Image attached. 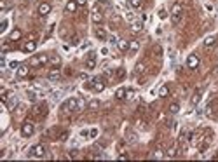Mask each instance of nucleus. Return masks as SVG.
<instances>
[{"instance_id": "nucleus-1", "label": "nucleus", "mask_w": 218, "mask_h": 162, "mask_svg": "<svg viewBox=\"0 0 218 162\" xmlns=\"http://www.w3.org/2000/svg\"><path fill=\"white\" fill-rule=\"evenodd\" d=\"M181 16H183V7H181V4H173V7H171V23L173 24H178L180 21H181Z\"/></svg>"}, {"instance_id": "nucleus-2", "label": "nucleus", "mask_w": 218, "mask_h": 162, "mask_svg": "<svg viewBox=\"0 0 218 162\" xmlns=\"http://www.w3.org/2000/svg\"><path fill=\"white\" fill-rule=\"evenodd\" d=\"M61 112H79V98H68L61 105Z\"/></svg>"}, {"instance_id": "nucleus-3", "label": "nucleus", "mask_w": 218, "mask_h": 162, "mask_svg": "<svg viewBox=\"0 0 218 162\" xmlns=\"http://www.w3.org/2000/svg\"><path fill=\"white\" fill-rule=\"evenodd\" d=\"M45 153H47V150H45V146L42 143L32 146V150H30V155H32V157H37V159H44Z\"/></svg>"}, {"instance_id": "nucleus-4", "label": "nucleus", "mask_w": 218, "mask_h": 162, "mask_svg": "<svg viewBox=\"0 0 218 162\" xmlns=\"http://www.w3.org/2000/svg\"><path fill=\"white\" fill-rule=\"evenodd\" d=\"M33 131H35V126H33V122H30V120H26V122L21 126V134H23L24 138L32 136V134H33Z\"/></svg>"}, {"instance_id": "nucleus-5", "label": "nucleus", "mask_w": 218, "mask_h": 162, "mask_svg": "<svg viewBox=\"0 0 218 162\" xmlns=\"http://www.w3.org/2000/svg\"><path fill=\"white\" fill-rule=\"evenodd\" d=\"M49 56H45V54H40V56H37V58H33L32 59V66H44V65H47L49 63Z\"/></svg>"}, {"instance_id": "nucleus-6", "label": "nucleus", "mask_w": 218, "mask_h": 162, "mask_svg": "<svg viewBox=\"0 0 218 162\" xmlns=\"http://www.w3.org/2000/svg\"><path fill=\"white\" fill-rule=\"evenodd\" d=\"M45 113H47V107L45 105H35V107L32 108V115L33 117H42Z\"/></svg>"}, {"instance_id": "nucleus-7", "label": "nucleus", "mask_w": 218, "mask_h": 162, "mask_svg": "<svg viewBox=\"0 0 218 162\" xmlns=\"http://www.w3.org/2000/svg\"><path fill=\"white\" fill-rule=\"evenodd\" d=\"M86 68L87 70H94L96 68V54L94 53H89L87 59H86Z\"/></svg>"}, {"instance_id": "nucleus-8", "label": "nucleus", "mask_w": 218, "mask_h": 162, "mask_svg": "<svg viewBox=\"0 0 218 162\" xmlns=\"http://www.w3.org/2000/svg\"><path fill=\"white\" fill-rule=\"evenodd\" d=\"M187 66H189V68H192V70H194V68H197V66H199V56H197V54H190V56H189V59H187Z\"/></svg>"}, {"instance_id": "nucleus-9", "label": "nucleus", "mask_w": 218, "mask_h": 162, "mask_svg": "<svg viewBox=\"0 0 218 162\" xmlns=\"http://www.w3.org/2000/svg\"><path fill=\"white\" fill-rule=\"evenodd\" d=\"M217 44H218V37L217 35L206 37V40H204V47H206V49H211V47H215Z\"/></svg>"}, {"instance_id": "nucleus-10", "label": "nucleus", "mask_w": 218, "mask_h": 162, "mask_svg": "<svg viewBox=\"0 0 218 162\" xmlns=\"http://www.w3.org/2000/svg\"><path fill=\"white\" fill-rule=\"evenodd\" d=\"M176 153H178V143H173L166 150V159H173V157H176Z\"/></svg>"}, {"instance_id": "nucleus-11", "label": "nucleus", "mask_w": 218, "mask_h": 162, "mask_svg": "<svg viewBox=\"0 0 218 162\" xmlns=\"http://www.w3.org/2000/svg\"><path fill=\"white\" fill-rule=\"evenodd\" d=\"M60 77H61L60 68H53V70H49V73H47V78H49L51 82H56V80H60Z\"/></svg>"}, {"instance_id": "nucleus-12", "label": "nucleus", "mask_w": 218, "mask_h": 162, "mask_svg": "<svg viewBox=\"0 0 218 162\" xmlns=\"http://www.w3.org/2000/svg\"><path fill=\"white\" fill-rule=\"evenodd\" d=\"M49 12H51V5H49L47 2H42L39 5V14L40 16H47Z\"/></svg>"}, {"instance_id": "nucleus-13", "label": "nucleus", "mask_w": 218, "mask_h": 162, "mask_svg": "<svg viewBox=\"0 0 218 162\" xmlns=\"http://www.w3.org/2000/svg\"><path fill=\"white\" fill-rule=\"evenodd\" d=\"M93 89L96 91V92H101V91L105 89V82H103V78H94V80H93Z\"/></svg>"}, {"instance_id": "nucleus-14", "label": "nucleus", "mask_w": 218, "mask_h": 162, "mask_svg": "<svg viewBox=\"0 0 218 162\" xmlns=\"http://www.w3.org/2000/svg\"><path fill=\"white\" fill-rule=\"evenodd\" d=\"M30 75V66L28 65H21L19 68H18V77L19 78H24V77H28Z\"/></svg>"}, {"instance_id": "nucleus-15", "label": "nucleus", "mask_w": 218, "mask_h": 162, "mask_svg": "<svg viewBox=\"0 0 218 162\" xmlns=\"http://www.w3.org/2000/svg\"><path fill=\"white\" fill-rule=\"evenodd\" d=\"M35 49H37V42H35V40H28V42L24 44V47H23L24 53H33Z\"/></svg>"}, {"instance_id": "nucleus-16", "label": "nucleus", "mask_w": 218, "mask_h": 162, "mask_svg": "<svg viewBox=\"0 0 218 162\" xmlns=\"http://www.w3.org/2000/svg\"><path fill=\"white\" fill-rule=\"evenodd\" d=\"M91 19H93V23H96V24H99V23L103 21V14L99 12L98 9H94V11H93V14H91Z\"/></svg>"}, {"instance_id": "nucleus-17", "label": "nucleus", "mask_w": 218, "mask_h": 162, "mask_svg": "<svg viewBox=\"0 0 218 162\" xmlns=\"http://www.w3.org/2000/svg\"><path fill=\"white\" fill-rule=\"evenodd\" d=\"M143 30V21H131V32L138 33Z\"/></svg>"}, {"instance_id": "nucleus-18", "label": "nucleus", "mask_w": 218, "mask_h": 162, "mask_svg": "<svg viewBox=\"0 0 218 162\" xmlns=\"http://www.w3.org/2000/svg\"><path fill=\"white\" fill-rule=\"evenodd\" d=\"M129 44H131L129 40H119L117 47H119V49L122 51V53H127V51H129Z\"/></svg>"}, {"instance_id": "nucleus-19", "label": "nucleus", "mask_w": 218, "mask_h": 162, "mask_svg": "<svg viewBox=\"0 0 218 162\" xmlns=\"http://www.w3.org/2000/svg\"><path fill=\"white\" fill-rule=\"evenodd\" d=\"M140 49V42L138 40H131V44H129V54H136Z\"/></svg>"}, {"instance_id": "nucleus-20", "label": "nucleus", "mask_w": 218, "mask_h": 162, "mask_svg": "<svg viewBox=\"0 0 218 162\" xmlns=\"http://www.w3.org/2000/svg\"><path fill=\"white\" fill-rule=\"evenodd\" d=\"M201 94H202V89H199L194 92V96H192V99H190V103H192V107L194 105H197L199 101H201Z\"/></svg>"}, {"instance_id": "nucleus-21", "label": "nucleus", "mask_w": 218, "mask_h": 162, "mask_svg": "<svg viewBox=\"0 0 218 162\" xmlns=\"http://www.w3.org/2000/svg\"><path fill=\"white\" fill-rule=\"evenodd\" d=\"M49 63L53 65V68H60V65H61V58H60V56H53V58L49 59Z\"/></svg>"}, {"instance_id": "nucleus-22", "label": "nucleus", "mask_w": 218, "mask_h": 162, "mask_svg": "<svg viewBox=\"0 0 218 162\" xmlns=\"http://www.w3.org/2000/svg\"><path fill=\"white\" fill-rule=\"evenodd\" d=\"M77 5H79V4H77L75 0H70V2L66 4V11H68V12H75V11H77Z\"/></svg>"}, {"instance_id": "nucleus-23", "label": "nucleus", "mask_w": 218, "mask_h": 162, "mask_svg": "<svg viewBox=\"0 0 218 162\" xmlns=\"http://www.w3.org/2000/svg\"><path fill=\"white\" fill-rule=\"evenodd\" d=\"M94 33H96V37H98L99 40H106V32H105L103 28H96Z\"/></svg>"}, {"instance_id": "nucleus-24", "label": "nucleus", "mask_w": 218, "mask_h": 162, "mask_svg": "<svg viewBox=\"0 0 218 162\" xmlns=\"http://www.w3.org/2000/svg\"><path fill=\"white\" fill-rule=\"evenodd\" d=\"M164 157H166V152H164V150H162V148H157V150H155V152H154V159H164Z\"/></svg>"}, {"instance_id": "nucleus-25", "label": "nucleus", "mask_w": 218, "mask_h": 162, "mask_svg": "<svg viewBox=\"0 0 218 162\" xmlns=\"http://www.w3.org/2000/svg\"><path fill=\"white\" fill-rule=\"evenodd\" d=\"M9 42H11V40H9ZM9 42H2V47H0V53H2V56H4L5 53H9V51H11V44H9Z\"/></svg>"}, {"instance_id": "nucleus-26", "label": "nucleus", "mask_w": 218, "mask_h": 162, "mask_svg": "<svg viewBox=\"0 0 218 162\" xmlns=\"http://www.w3.org/2000/svg\"><path fill=\"white\" fill-rule=\"evenodd\" d=\"M19 38H21V32H19V30H14V32L9 35V40H11V42H14V40H19Z\"/></svg>"}, {"instance_id": "nucleus-27", "label": "nucleus", "mask_w": 218, "mask_h": 162, "mask_svg": "<svg viewBox=\"0 0 218 162\" xmlns=\"http://www.w3.org/2000/svg\"><path fill=\"white\" fill-rule=\"evenodd\" d=\"M126 91H127V89H124V87L117 89V91H115V98H117V99H124V98H126Z\"/></svg>"}, {"instance_id": "nucleus-28", "label": "nucleus", "mask_w": 218, "mask_h": 162, "mask_svg": "<svg viewBox=\"0 0 218 162\" xmlns=\"http://www.w3.org/2000/svg\"><path fill=\"white\" fill-rule=\"evenodd\" d=\"M7 101H9V108H12L16 103H18V99H16L14 94H7Z\"/></svg>"}, {"instance_id": "nucleus-29", "label": "nucleus", "mask_w": 218, "mask_h": 162, "mask_svg": "<svg viewBox=\"0 0 218 162\" xmlns=\"http://www.w3.org/2000/svg\"><path fill=\"white\" fill-rule=\"evenodd\" d=\"M135 96H136V92H135L133 89L126 91V99H127V101H133V99H135Z\"/></svg>"}, {"instance_id": "nucleus-30", "label": "nucleus", "mask_w": 218, "mask_h": 162, "mask_svg": "<svg viewBox=\"0 0 218 162\" xmlns=\"http://www.w3.org/2000/svg\"><path fill=\"white\" fill-rule=\"evenodd\" d=\"M180 112V105L178 103H171V105H169V113H173V115H175V113H178Z\"/></svg>"}, {"instance_id": "nucleus-31", "label": "nucleus", "mask_w": 218, "mask_h": 162, "mask_svg": "<svg viewBox=\"0 0 218 162\" xmlns=\"http://www.w3.org/2000/svg\"><path fill=\"white\" fill-rule=\"evenodd\" d=\"M87 108H89V110H98V108H99V101H98V99H93V101H89Z\"/></svg>"}, {"instance_id": "nucleus-32", "label": "nucleus", "mask_w": 218, "mask_h": 162, "mask_svg": "<svg viewBox=\"0 0 218 162\" xmlns=\"http://www.w3.org/2000/svg\"><path fill=\"white\" fill-rule=\"evenodd\" d=\"M168 94H169V89H168V86H162V87L159 89V96H160V98H166Z\"/></svg>"}, {"instance_id": "nucleus-33", "label": "nucleus", "mask_w": 218, "mask_h": 162, "mask_svg": "<svg viewBox=\"0 0 218 162\" xmlns=\"http://www.w3.org/2000/svg\"><path fill=\"white\" fill-rule=\"evenodd\" d=\"M68 136H70V132H68V131H63L60 136H58V140H60V141H66V140H68Z\"/></svg>"}, {"instance_id": "nucleus-34", "label": "nucleus", "mask_w": 218, "mask_h": 162, "mask_svg": "<svg viewBox=\"0 0 218 162\" xmlns=\"http://www.w3.org/2000/svg\"><path fill=\"white\" fill-rule=\"evenodd\" d=\"M115 75H117L119 80H122V78L126 77V70H124V68H117V73H115Z\"/></svg>"}, {"instance_id": "nucleus-35", "label": "nucleus", "mask_w": 218, "mask_h": 162, "mask_svg": "<svg viewBox=\"0 0 218 162\" xmlns=\"http://www.w3.org/2000/svg\"><path fill=\"white\" fill-rule=\"evenodd\" d=\"M26 94H28V99H32V101L37 99V92H35V91H28Z\"/></svg>"}, {"instance_id": "nucleus-36", "label": "nucleus", "mask_w": 218, "mask_h": 162, "mask_svg": "<svg viewBox=\"0 0 218 162\" xmlns=\"http://www.w3.org/2000/svg\"><path fill=\"white\" fill-rule=\"evenodd\" d=\"M187 140V129H181V132H180V138L178 141H185Z\"/></svg>"}, {"instance_id": "nucleus-37", "label": "nucleus", "mask_w": 218, "mask_h": 162, "mask_svg": "<svg viewBox=\"0 0 218 162\" xmlns=\"http://www.w3.org/2000/svg\"><path fill=\"white\" fill-rule=\"evenodd\" d=\"M108 42H110V44H112V45H117V44H119V40H117V37H115V35L108 37Z\"/></svg>"}, {"instance_id": "nucleus-38", "label": "nucleus", "mask_w": 218, "mask_h": 162, "mask_svg": "<svg viewBox=\"0 0 218 162\" xmlns=\"http://www.w3.org/2000/svg\"><path fill=\"white\" fill-rule=\"evenodd\" d=\"M143 70H145V65H143V63H140V65H136V70H135V72H136V73H141Z\"/></svg>"}, {"instance_id": "nucleus-39", "label": "nucleus", "mask_w": 218, "mask_h": 162, "mask_svg": "<svg viewBox=\"0 0 218 162\" xmlns=\"http://www.w3.org/2000/svg\"><path fill=\"white\" fill-rule=\"evenodd\" d=\"M129 4H131L133 7H140V5H141V0H129Z\"/></svg>"}, {"instance_id": "nucleus-40", "label": "nucleus", "mask_w": 218, "mask_h": 162, "mask_svg": "<svg viewBox=\"0 0 218 162\" xmlns=\"http://www.w3.org/2000/svg\"><path fill=\"white\" fill-rule=\"evenodd\" d=\"M89 136H91V138H96V136H98V129H91V131H89Z\"/></svg>"}, {"instance_id": "nucleus-41", "label": "nucleus", "mask_w": 218, "mask_h": 162, "mask_svg": "<svg viewBox=\"0 0 218 162\" xmlns=\"http://www.w3.org/2000/svg\"><path fill=\"white\" fill-rule=\"evenodd\" d=\"M135 141H136V136L135 134H129L127 136V143H135Z\"/></svg>"}, {"instance_id": "nucleus-42", "label": "nucleus", "mask_w": 218, "mask_h": 162, "mask_svg": "<svg viewBox=\"0 0 218 162\" xmlns=\"http://www.w3.org/2000/svg\"><path fill=\"white\" fill-rule=\"evenodd\" d=\"M166 16H168V12H166L164 9H162V11H159V18H160V19H164Z\"/></svg>"}, {"instance_id": "nucleus-43", "label": "nucleus", "mask_w": 218, "mask_h": 162, "mask_svg": "<svg viewBox=\"0 0 218 162\" xmlns=\"http://www.w3.org/2000/svg\"><path fill=\"white\" fill-rule=\"evenodd\" d=\"M61 94H63V91H58V92H54V94H53V98H54V99H60Z\"/></svg>"}, {"instance_id": "nucleus-44", "label": "nucleus", "mask_w": 218, "mask_h": 162, "mask_svg": "<svg viewBox=\"0 0 218 162\" xmlns=\"http://www.w3.org/2000/svg\"><path fill=\"white\" fill-rule=\"evenodd\" d=\"M5 28H7V21L4 19V21H2V24H0V32H4Z\"/></svg>"}, {"instance_id": "nucleus-45", "label": "nucleus", "mask_w": 218, "mask_h": 162, "mask_svg": "<svg viewBox=\"0 0 218 162\" xmlns=\"http://www.w3.org/2000/svg\"><path fill=\"white\" fill-rule=\"evenodd\" d=\"M77 155H79V150H72V152H70V157H72V159L77 157Z\"/></svg>"}, {"instance_id": "nucleus-46", "label": "nucleus", "mask_w": 218, "mask_h": 162, "mask_svg": "<svg viewBox=\"0 0 218 162\" xmlns=\"http://www.w3.org/2000/svg\"><path fill=\"white\" fill-rule=\"evenodd\" d=\"M70 44H72V45H77V44H79V38H77V37H73V38H72V42H70Z\"/></svg>"}, {"instance_id": "nucleus-47", "label": "nucleus", "mask_w": 218, "mask_h": 162, "mask_svg": "<svg viewBox=\"0 0 218 162\" xmlns=\"http://www.w3.org/2000/svg\"><path fill=\"white\" fill-rule=\"evenodd\" d=\"M9 66H11V68H19V65H18V63H16V61H12V63H11V65H9Z\"/></svg>"}, {"instance_id": "nucleus-48", "label": "nucleus", "mask_w": 218, "mask_h": 162, "mask_svg": "<svg viewBox=\"0 0 218 162\" xmlns=\"http://www.w3.org/2000/svg\"><path fill=\"white\" fill-rule=\"evenodd\" d=\"M75 2H77L79 5H86V4H87V0H75Z\"/></svg>"}, {"instance_id": "nucleus-49", "label": "nucleus", "mask_w": 218, "mask_h": 162, "mask_svg": "<svg viewBox=\"0 0 218 162\" xmlns=\"http://www.w3.org/2000/svg\"><path fill=\"white\" fill-rule=\"evenodd\" d=\"M215 73H217V75H218V66H217V68H215Z\"/></svg>"}, {"instance_id": "nucleus-50", "label": "nucleus", "mask_w": 218, "mask_h": 162, "mask_svg": "<svg viewBox=\"0 0 218 162\" xmlns=\"http://www.w3.org/2000/svg\"><path fill=\"white\" fill-rule=\"evenodd\" d=\"M213 159H218V152H217V155H215V157H213Z\"/></svg>"}]
</instances>
